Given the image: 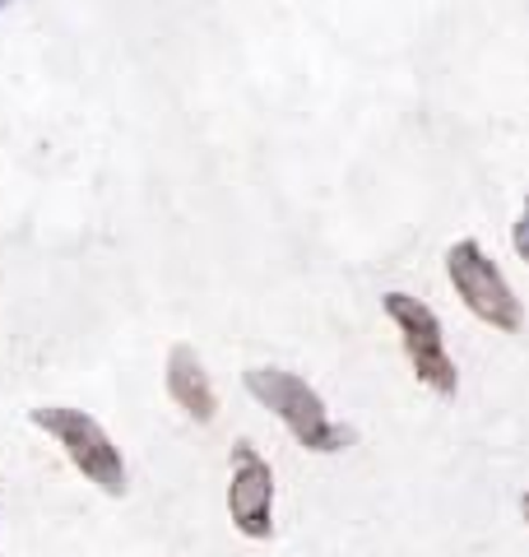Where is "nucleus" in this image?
I'll return each instance as SVG.
<instances>
[{"mask_svg":"<svg viewBox=\"0 0 529 557\" xmlns=\"http://www.w3.org/2000/svg\"><path fill=\"white\" fill-rule=\"evenodd\" d=\"M168 395L176 399V409H186L196 423H209V418L219 413V395L209 386V372L190 344H176L168 354Z\"/></svg>","mask_w":529,"mask_h":557,"instance_id":"obj_6","label":"nucleus"},{"mask_svg":"<svg viewBox=\"0 0 529 557\" xmlns=\"http://www.w3.org/2000/svg\"><path fill=\"white\" fill-rule=\"evenodd\" d=\"M246 391H251L260 405L293 432L297 446L316 450V456L344 450L348 432L334 423L330 409H325V399L316 395L303 376H293V372H284V368H246Z\"/></svg>","mask_w":529,"mask_h":557,"instance_id":"obj_1","label":"nucleus"},{"mask_svg":"<svg viewBox=\"0 0 529 557\" xmlns=\"http://www.w3.org/2000/svg\"><path fill=\"white\" fill-rule=\"evenodd\" d=\"M446 274H451L455 293L465 298V307L473 311V317L488 321L492 330H506V335H516L520 321H525L520 298L510 293L506 274L497 270V260H492L479 247V242H473V237L455 242V247L446 251Z\"/></svg>","mask_w":529,"mask_h":557,"instance_id":"obj_3","label":"nucleus"},{"mask_svg":"<svg viewBox=\"0 0 529 557\" xmlns=\"http://www.w3.org/2000/svg\"><path fill=\"white\" fill-rule=\"evenodd\" d=\"M227 516L246 539L274 534V469L251 442L233 446V483H227Z\"/></svg>","mask_w":529,"mask_h":557,"instance_id":"obj_5","label":"nucleus"},{"mask_svg":"<svg viewBox=\"0 0 529 557\" xmlns=\"http://www.w3.org/2000/svg\"><path fill=\"white\" fill-rule=\"evenodd\" d=\"M47 437H57V446L65 450V460L79 469L88 483H98L108 497L126 493V460L112 446V437L98 428V418H88L84 409H65V405H42L28 413Z\"/></svg>","mask_w":529,"mask_h":557,"instance_id":"obj_2","label":"nucleus"},{"mask_svg":"<svg viewBox=\"0 0 529 557\" xmlns=\"http://www.w3.org/2000/svg\"><path fill=\"white\" fill-rule=\"evenodd\" d=\"M0 5H5V0H0Z\"/></svg>","mask_w":529,"mask_h":557,"instance_id":"obj_7","label":"nucleus"},{"mask_svg":"<svg viewBox=\"0 0 529 557\" xmlns=\"http://www.w3.org/2000/svg\"><path fill=\"white\" fill-rule=\"evenodd\" d=\"M381 307H385V317H391L395 330H399V344H404V354H409L414 376L422 381V386H432L436 395H455V386H460V372H455V362L446 354L436 311L428 302L409 298V293H385Z\"/></svg>","mask_w":529,"mask_h":557,"instance_id":"obj_4","label":"nucleus"}]
</instances>
